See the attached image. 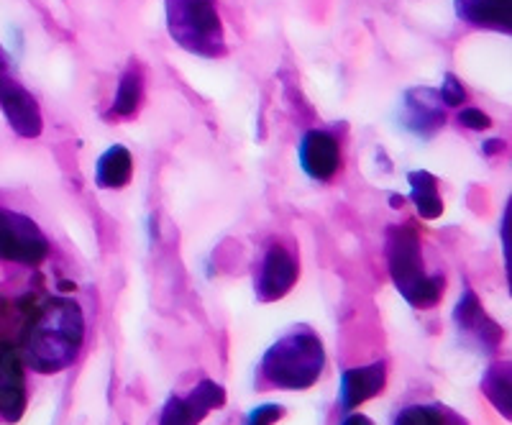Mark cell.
Listing matches in <instances>:
<instances>
[{
	"label": "cell",
	"instance_id": "cell-20",
	"mask_svg": "<svg viewBox=\"0 0 512 425\" xmlns=\"http://www.w3.org/2000/svg\"><path fill=\"white\" fill-rule=\"evenodd\" d=\"M500 241H502V257H505L507 287H510V295H512V195L507 198L505 210H502Z\"/></svg>",
	"mask_w": 512,
	"mask_h": 425
},
{
	"label": "cell",
	"instance_id": "cell-4",
	"mask_svg": "<svg viewBox=\"0 0 512 425\" xmlns=\"http://www.w3.org/2000/svg\"><path fill=\"white\" fill-rule=\"evenodd\" d=\"M167 31L177 47L203 59L226 54V34L216 0H164Z\"/></svg>",
	"mask_w": 512,
	"mask_h": 425
},
{
	"label": "cell",
	"instance_id": "cell-10",
	"mask_svg": "<svg viewBox=\"0 0 512 425\" xmlns=\"http://www.w3.org/2000/svg\"><path fill=\"white\" fill-rule=\"evenodd\" d=\"M402 126L420 139H431L446 126V113L441 108V95L431 88H413L402 95Z\"/></svg>",
	"mask_w": 512,
	"mask_h": 425
},
{
	"label": "cell",
	"instance_id": "cell-12",
	"mask_svg": "<svg viewBox=\"0 0 512 425\" xmlns=\"http://www.w3.org/2000/svg\"><path fill=\"white\" fill-rule=\"evenodd\" d=\"M26 410L24 359L11 344H0V415L11 423Z\"/></svg>",
	"mask_w": 512,
	"mask_h": 425
},
{
	"label": "cell",
	"instance_id": "cell-11",
	"mask_svg": "<svg viewBox=\"0 0 512 425\" xmlns=\"http://www.w3.org/2000/svg\"><path fill=\"white\" fill-rule=\"evenodd\" d=\"M297 274L300 269L290 251L280 244L269 246L262 259V269H259V280H256V297L262 303L282 300L297 282Z\"/></svg>",
	"mask_w": 512,
	"mask_h": 425
},
{
	"label": "cell",
	"instance_id": "cell-21",
	"mask_svg": "<svg viewBox=\"0 0 512 425\" xmlns=\"http://www.w3.org/2000/svg\"><path fill=\"white\" fill-rule=\"evenodd\" d=\"M438 95H441V103L448 105V108H461V105L466 103V88L461 85V80L456 75H451V72H446L443 75V82H441V90H438Z\"/></svg>",
	"mask_w": 512,
	"mask_h": 425
},
{
	"label": "cell",
	"instance_id": "cell-18",
	"mask_svg": "<svg viewBox=\"0 0 512 425\" xmlns=\"http://www.w3.org/2000/svg\"><path fill=\"white\" fill-rule=\"evenodd\" d=\"M141 100H144V75H141L139 67L131 65L118 80L116 98H113V116L131 118L141 108Z\"/></svg>",
	"mask_w": 512,
	"mask_h": 425
},
{
	"label": "cell",
	"instance_id": "cell-14",
	"mask_svg": "<svg viewBox=\"0 0 512 425\" xmlns=\"http://www.w3.org/2000/svg\"><path fill=\"white\" fill-rule=\"evenodd\" d=\"M387 385V369L382 361L369 364V367H356L344 372L341 377V408L356 410L367 400L377 397Z\"/></svg>",
	"mask_w": 512,
	"mask_h": 425
},
{
	"label": "cell",
	"instance_id": "cell-9",
	"mask_svg": "<svg viewBox=\"0 0 512 425\" xmlns=\"http://www.w3.org/2000/svg\"><path fill=\"white\" fill-rule=\"evenodd\" d=\"M454 323L459 331H464L466 336H472L482 346L484 354H495L497 346L505 338V331L500 328V323L489 318L482 300H479L472 287H466L464 295L459 297V303L454 308Z\"/></svg>",
	"mask_w": 512,
	"mask_h": 425
},
{
	"label": "cell",
	"instance_id": "cell-5",
	"mask_svg": "<svg viewBox=\"0 0 512 425\" xmlns=\"http://www.w3.org/2000/svg\"><path fill=\"white\" fill-rule=\"evenodd\" d=\"M49 241L24 213L0 208V259L13 264L36 267L47 259Z\"/></svg>",
	"mask_w": 512,
	"mask_h": 425
},
{
	"label": "cell",
	"instance_id": "cell-1",
	"mask_svg": "<svg viewBox=\"0 0 512 425\" xmlns=\"http://www.w3.org/2000/svg\"><path fill=\"white\" fill-rule=\"evenodd\" d=\"M85 341V318L75 300L52 297L41 305L21 336V359L39 374H57L77 359Z\"/></svg>",
	"mask_w": 512,
	"mask_h": 425
},
{
	"label": "cell",
	"instance_id": "cell-3",
	"mask_svg": "<svg viewBox=\"0 0 512 425\" xmlns=\"http://www.w3.org/2000/svg\"><path fill=\"white\" fill-rule=\"evenodd\" d=\"M323 369H326V349L318 333L310 328H297L282 336L277 344L269 346L262 359V374L269 385L292 392L313 387Z\"/></svg>",
	"mask_w": 512,
	"mask_h": 425
},
{
	"label": "cell",
	"instance_id": "cell-7",
	"mask_svg": "<svg viewBox=\"0 0 512 425\" xmlns=\"http://www.w3.org/2000/svg\"><path fill=\"white\" fill-rule=\"evenodd\" d=\"M226 402V390L213 379H203L192 387L187 397H172L164 405L159 425H198L210 410L221 408Z\"/></svg>",
	"mask_w": 512,
	"mask_h": 425
},
{
	"label": "cell",
	"instance_id": "cell-17",
	"mask_svg": "<svg viewBox=\"0 0 512 425\" xmlns=\"http://www.w3.org/2000/svg\"><path fill=\"white\" fill-rule=\"evenodd\" d=\"M410 182V200H413L418 216L425 221H436L443 213V198L438 193V180L425 172V169H415L408 175Z\"/></svg>",
	"mask_w": 512,
	"mask_h": 425
},
{
	"label": "cell",
	"instance_id": "cell-15",
	"mask_svg": "<svg viewBox=\"0 0 512 425\" xmlns=\"http://www.w3.org/2000/svg\"><path fill=\"white\" fill-rule=\"evenodd\" d=\"M134 175V159L126 146L113 144L111 149H105L100 154L98 164H95V182L103 190H121L131 182Z\"/></svg>",
	"mask_w": 512,
	"mask_h": 425
},
{
	"label": "cell",
	"instance_id": "cell-13",
	"mask_svg": "<svg viewBox=\"0 0 512 425\" xmlns=\"http://www.w3.org/2000/svg\"><path fill=\"white\" fill-rule=\"evenodd\" d=\"M456 16L474 29L512 36V0H454Z\"/></svg>",
	"mask_w": 512,
	"mask_h": 425
},
{
	"label": "cell",
	"instance_id": "cell-2",
	"mask_svg": "<svg viewBox=\"0 0 512 425\" xmlns=\"http://www.w3.org/2000/svg\"><path fill=\"white\" fill-rule=\"evenodd\" d=\"M387 267L395 282L397 292L408 300L413 308L428 310L436 308L443 297L441 274H428L423 264V249H420V233L413 223L387 228Z\"/></svg>",
	"mask_w": 512,
	"mask_h": 425
},
{
	"label": "cell",
	"instance_id": "cell-22",
	"mask_svg": "<svg viewBox=\"0 0 512 425\" xmlns=\"http://www.w3.org/2000/svg\"><path fill=\"white\" fill-rule=\"evenodd\" d=\"M459 123L469 131H487L492 129V118L482 111V108H461Z\"/></svg>",
	"mask_w": 512,
	"mask_h": 425
},
{
	"label": "cell",
	"instance_id": "cell-25",
	"mask_svg": "<svg viewBox=\"0 0 512 425\" xmlns=\"http://www.w3.org/2000/svg\"><path fill=\"white\" fill-rule=\"evenodd\" d=\"M341 425H372V420L369 418H364V415H356V413H351L349 418L344 420V423Z\"/></svg>",
	"mask_w": 512,
	"mask_h": 425
},
{
	"label": "cell",
	"instance_id": "cell-6",
	"mask_svg": "<svg viewBox=\"0 0 512 425\" xmlns=\"http://www.w3.org/2000/svg\"><path fill=\"white\" fill-rule=\"evenodd\" d=\"M0 111L8 126L24 139H36L44 131V118L34 95L16 80L11 65L0 67Z\"/></svg>",
	"mask_w": 512,
	"mask_h": 425
},
{
	"label": "cell",
	"instance_id": "cell-19",
	"mask_svg": "<svg viewBox=\"0 0 512 425\" xmlns=\"http://www.w3.org/2000/svg\"><path fill=\"white\" fill-rule=\"evenodd\" d=\"M395 425H448V418L443 415V410L428 408V405H413V408H405L397 415Z\"/></svg>",
	"mask_w": 512,
	"mask_h": 425
},
{
	"label": "cell",
	"instance_id": "cell-23",
	"mask_svg": "<svg viewBox=\"0 0 512 425\" xmlns=\"http://www.w3.org/2000/svg\"><path fill=\"white\" fill-rule=\"evenodd\" d=\"M282 415H285V410H282L280 405H259V408H254L249 413L246 425H272L277 423Z\"/></svg>",
	"mask_w": 512,
	"mask_h": 425
},
{
	"label": "cell",
	"instance_id": "cell-8",
	"mask_svg": "<svg viewBox=\"0 0 512 425\" xmlns=\"http://www.w3.org/2000/svg\"><path fill=\"white\" fill-rule=\"evenodd\" d=\"M297 162L315 182H331L341 167V146L328 131L313 129L297 144Z\"/></svg>",
	"mask_w": 512,
	"mask_h": 425
},
{
	"label": "cell",
	"instance_id": "cell-16",
	"mask_svg": "<svg viewBox=\"0 0 512 425\" xmlns=\"http://www.w3.org/2000/svg\"><path fill=\"white\" fill-rule=\"evenodd\" d=\"M482 395L502 418L512 420V359L497 361L484 372Z\"/></svg>",
	"mask_w": 512,
	"mask_h": 425
},
{
	"label": "cell",
	"instance_id": "cell-24",
	"mask_svg": "<svg viewBox=\"0 0 512 425\" xmlns=\"http://www.w3.org/2000/svg\"><path fill=\"white\" fill-rule=\"evenodd\" d=\"M502 149H505V141H500V139H492V141H487V144L482 146V152L487 154V157H492V154L502 152Z\"/></svg>",
	"mask_w": 512,
	"mask_h": 425
}]
</instances>
